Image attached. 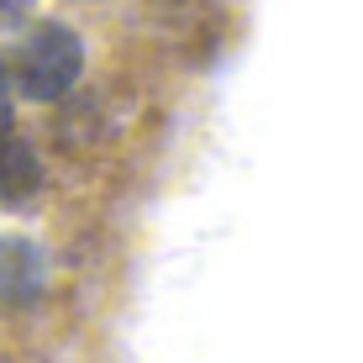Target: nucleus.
<instances>
[{"label":"nucleus","instance_id":"obj_3","mask_svg":"<svg viewBox=\"0 0 363 363\" xmlns=\"http://www.w3.org/2000/svg\"><path fill=\"white\" fill-rule=\"evenodd\" d=\"M11 137V90H6V64H0V143Z\"/></svg>","mask_w":363,"mask_h":363},{"label":"nucleus","instance_id":"obj_4","mask_svg":"<svg viewBox=\"0 0 363 363\" xmlns=\"http://www.w3.org/2000/svg\"><path fill=\"white\" fill-rule=\"evenodd\" d=\"M32 0H0V16H16V11H27Z\"/></svg>","mask_w":363,"mask_h":363},{"label":"nucleus","instance_id":"obj_1","mask_svg":"<svg viewBox=\"0 0 363 363\" xmlns=\"http://www.w3.org/2000/svg\"><path fill=\"white\" fill-rule=\"evenodd\" d=\"M79 69H84L79 37L69 27H58V21H48V27H37L27 43H21L16 84H21V95H32V100H58L79 79Z\"/></svg>","mask_w":363,"mask_h":363},{"label":"nucleus","instance_id":"obj_2","mask_svg":"<svg viewBox=\"0 0 363 363\" xmlns=\"http://www.w3.org/2000/svg\"><path fill=\"white\" fill-rule=\"evenodd\" d=\"M37 190V158L21 143H0V200H21Z\"/></svg>","mask_w":363,"mask_h":363}]
</instances>
